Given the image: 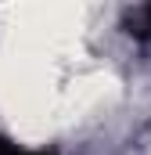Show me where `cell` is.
Returning <instances> with one entry per match:
<instances>
[{
	"mask_svg": "<svg viewBox=\"0 0 151 155\" xmlns=\"http://www.w3.org/2000/svg\"><path fill=\"white\" fill-rule=\"evenodd\" d=\"M0 155H47V152H18L11 141H4V137H0Z\"/></svg>",
	"mask_w": 151,
	"mask_h": 155,
	"instance_id": "obj_2",
	"label": "cell"
},
{
	"mask_svg": "<svg viewBox=\"0 0 151 155\" xmlns=\"http://www.w3.org/2000/svg\"><path fill=\"white\" fill-rule=\"evenodd\" d=\"M130 33H133V36H144V40H151V4L130 15Z\"/></svg>",
	"mask_w": 151,
	"mask_h": 155,
	"instance_id": "obj_1",
	"label": "cell"
}]
</instances>
